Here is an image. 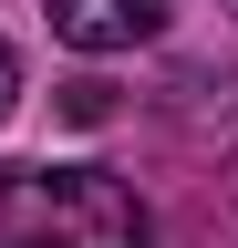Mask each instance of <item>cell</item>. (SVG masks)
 Segmentation results:
<instances>
[{
  "label": "cell",
  "instance_id": "cell-1",
  "mask_svg": "<svg viewBox=\"0 0 238 248\" xmlns=\"http://www.w3.org/2000/svg\"><path fill=\"white\" fill-rule=\"evenodd\" d=\"M0 248H145V207L114 166H0Z\"/></svg>",
  "mask_w": 238,
  "mask_h": 248
},
{
  "label": "cell",
  "instance_id": "cell-2",
  "mask_svg": "<svg viewBox=\"0 0 238 248\" xmlns=\"http://www.w3.org/2000/svg\"><path fill=\"white\" fill-rule=\"evenodd\" d=\"M52 31L73 52H135L166 31V0H52Z\"/></svg>",
  "mask_w": 238,
  "mask_h": 248
},
{
  "label": "cell",
  "instance_id": "cell-3",
  "mask_svg": "<svg viewBox=\"0 0 238 248\" xmlns=\"http://www.w3.org/2000/svg\"><path fill=\"white\" fill-rule=\"evenodd\" d=\"M11 104H21V52L0 42V114H11Z\"/></svg>",
  "mask_w": 238,
  "mask_h": 248
},
{
  "label": "cell",
  "instance_id": "cell-4",
  "mask_svg": "<svg viewBox=\"0 0 238 248\" xmlns=\"http://www.w3.org/2000/svg\"><path fill=\"white\" fill-rule=\"evenodd\" d=\"M228 11H238V0H228Z\"/></svg>",
  "mask_w": 238,
  "mask_h": 248
}]
</instances>
